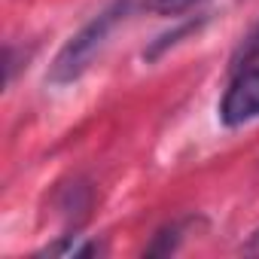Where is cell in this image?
Instances as JSON below:
<instances>
[{"instance_id": "cell-8", "label": "cell", "mask_w": 259, "mask_h": 259, "mask_svg": "<svg viewBox=\"0 0 259 259\" xmlns=\"http://www.w3.org/2000/svg\"><path fill=\"white\" fill-rule=\"evenodd\" d=\"M198 0H147V7L153 13H162V16H180L186 10H192Z\"/></svg>"}, {"instance_id": "cell-1", "label": "cell", "mask_w": 259, "mask_h": 259, "mask_svg": "<svg viewBox=\"0 0 259 259\" xmlns=\"http://www.w3.org/2000/svg\"><path fill=\"white\" fill-rule=\"evenodd\" d=\"M132 4L135 0H110V4L98 13V16H92L61 49H58V55L52 58V64H49V73H46V82H52V85H70V82H76L89 67H92V61L98 58V52L107 46V37L113 34V28L132 13Z\"/></svg>"}, {"instance_id": "cell-6", "label": "cell", "mask_w": 259, "mask_h": 259, "mask_svg": "<svg viewBox=\"0 0 259 259\" xmlns=\"http://www.w3.org/2000/svg\"><path fill=\"white\" fill-rule=\"evenodd\" d=\"M201 22L204 19H189V22H183V25H177L174 31H168V34H162V37H156L153 43H150V49H144V58L147 61H156L165 49H171V46H177L186 34H192V31H198L201 28Z\"/></svg>"}, {"instance_id": "cell-7", "label": "cell", "mask_w": 259, "mask_h": 259, "mask_svg": "<svg viewBox=\"0 0 259 259\" xmlns=\"http://www.w3.org/2000/svg\"><path fill=\"white\" fill-rule=\"evenodd\" d=\"M259 58V25L244 37V43L238 46V52H235V58H232V67L235 70H244V64H250V61H256Z\"/></svg>"}, {"instance_id": "cell-5", "label": "cell", "mask_w": 259, "mask_h": 259, "mask_svg": "<svg viewBox=\"0 0 259 259\" xmlns=\"http://www.w3.org/2000/svg\"><path fill=\"white\" fill-rule=\"evenodd\" d=\"M61 217L64 220H73V223H79L82 217H85V210H89V204H92V192H89V183L85 180H73L64 192H61Z\"/></svg>"}, {"instance_id": "cell-2", "label": "cell", "mask_w": 259, "mask_h": 259, "mask_svg": "<svg viewBox=\"0 0 259 259\" xmlns=\"http://www.w3.org/2000/svg\"><path fill=\"white\" fill-rule=\"evenodd\" d=\"M220 119L229 128L259 119V67H247L232 79L220 104Z\"/></svg>"}, {"instance_id": "cell-4", "label": "cell", "mask_w": 259, "mask_h": 259, "mask_svg": "<svg viewBox=\"0 0 259 259\" xmlns=\"http://www.w3.org/2000/svg\"><path fill=\"white\" fill-rule=\"evenodd\" d=\"M101 253H104V244L85 241L82 235H64L61 241L40 250V256H64V259H89V256H101Z\"/></svg>"}, {"instance_id": "cell-3", "label": "cell", "mask_w": 259, "mask_h": 259, "mask_svg": "<svg viewBox=\"0 0 259 259\" xmlns=\"http://www.w3.org/2000/svg\"><path fill=\"white\" fill-rule=\"evenodd\" d=\"M192 226H195V220H192V217H186V220H177V223H171V226L159 229V232L153 235V241L147 244L144 256H171V253H177V250H180V244H183V235H189V229H192Z\"/></svg>"}, {"instance_id": "cell-9", "label": "cell", "mask_w": 259, "mask_h": 259, "mask_svg": "<svg viewBox=\"0 0 259 259\" xmlns=\"http://www.w3.org/2000/svg\"><path fill=\"white\" fill-rule=\"evenodd\" d=\"M244 253H250V256H256L259 253V226L253 229V235L247 238V244H244Z\"/></svg>"}]
</instances>
